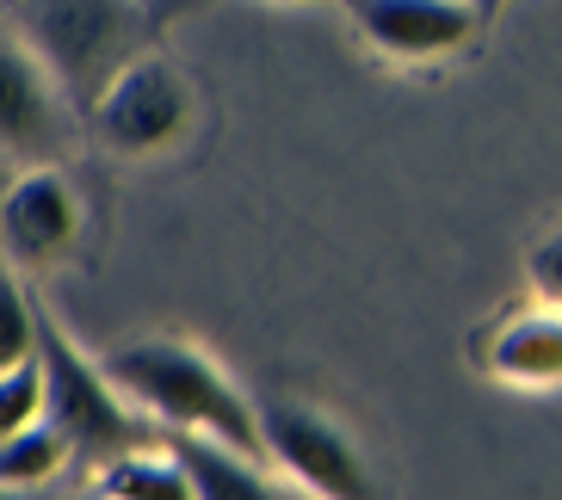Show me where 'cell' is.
Listing matches in <instances>:
<instances>
[{"instance_id":"1","label":"cell","mask_w":562,"mask_h":500,"mask_svg":"<svg viewBox=\"0 0 562 500\" xmlns=\"http://www.w3.org/2000/svg\"><path fill=\"white\" fill-rule=\"evenodd\" d=\"M105 371L161 433H199L241 451H266L260 401L192 340H167V333L131 340V346H117L105 359Z\"/></svg>"},{"instance_id":"2","label":"cell","mask_w":562,"mask_h":500,"mask_svg":"<svg viewBox=\"0 0 562 500\" xmlns=\"http://www.w3.org/2000/svg\"><path fill=\"white\" fill-rule=\"evenodd\" d=\"M7 19L56 75L81 124L117 68L149 50V0H7Z\"/></svg>"},{"instance_id":"3","label":"cell","mask_w":562,"mask_h":500,"mask_svg":"<svg viewBox=\"0 0 562 500\" xmlns=\"http://www.w3.org/2000/svg\"><path fill=\"white\" fill-rule=\"evenodd\" d=\"M87 130L124 161L167 155L199 130V87L167 50H136L87 105Z\"/></svg>"},{"instance_id":"4","label":"cell","mask_w":562,"mask_h":500,"mask_svg":"<svg viewBox=\"0 0 562 500\" xmlns=\"http://www.w3.org/2000/svg\"><path fill=\"white\" fill-rule=\"evenodd\" d=\"M37 365H44V389H50V420L68 433L75 451H93V457H112V451L149 445V433H161L143 408H136L117 377L87 359L50 316H44V333H37Z\"/></svg>"},{"instance_id":"5","label":"cell","mask_w":562,"mask_h":500,"mask_svg":"<svg viewBox=\"0 0 562 500\" xmlns=\"http://www.w3.org/2000/svg\"><path fill=\"white\" fill-rule=\"evenodd\" d=\"M75 124H81V112L68 105L56 75L7 25L0 32V161L13 167L56 161L68 149V136H75Z\"/></svg>"},{"instance_id":"6","label":"cell","mask_w":562,"mask_h":500,"mask_svg":"<svg viewBox=\"0 0 562 500\" xmlns=\"http://www.w3.org/2000/svg\"><path fill=\"white\" fill-rule=\"evenodd\" d=\"M260 427H266V457L279 464V476L291 488L322 495V500L371 495V469H364L359 445H352L322 408H303V401H266Z\"/></svg>"},{"instance_id":"7","label":"cell","mask_w":562,"mask_h":500,"mask_svg":"<svg viewBox=\"0 0 562 500\" xmlns=\"http://www.w3.org/2000/svg\"><path fill=\"white\" fill-rule=\"evenodd\" d=\"M81 241V192L56 161L19 167L0 192V253L19 272H56Z\"/></svg>"},{"instance_id":"8","label":"cell","mask_w":562,"mask_h":500,"mask_svg":"<svg viewBox=\"0 0 562 500\" xmlns=\"http://www.w3.org/2000/svg\"><path fill=\"white\" fill-rule=\"evenodd\" d=\"M347 7L364 44L402 68H432L463 56L488 19V7L476 0H347Z\"/></svg>"},{"instance_id":"9","label":"cell","mask_w":562,"mask_h":500,"mask_svg":"<svg viewBox=\"0 0 562 500\" xmlns=\"http://www.w3.org/2000/svg\"><path fill=\"white\" fill-rule=\"evenodd\" d=\"M470 365L488 384L519 389V396H550V389H562V309L526 291V303H507L495 321L476 328Z\"/></svg>"},{"instance_id":"10","label":"cell","mask_w":562,"mask_h":500,"mask_svg":"<svg viewBox=\"0 0 562 500\" xmlns=\"http://www.w3.org/2000/svg\"><path fill=\"white\" fill-rule=\"evenodd\" d=\"M167 445L180 451L199 500H272V495H284V476L266 464V451H241V445L199 439V433H173Z\"/></svg>"},{"instance_id":"11","label":"cell","mask_w":562,"mask_h":500,"mask_svg":"<svg viewBox=\"0 0 562 500\" xmlns=\"http://www.w3.org/2000/svg\"><path fill=\"white\" fill-rule=\"evenodd\" d=\"M93 495H105V500H199L192 495V476H186V464H180V451L167 445V439H149V445L100 457Z\"/></svg>"},{"instance_id":"12","label":"cell","mask_w":562,"mask_h":500,"mask_svg":"<svg viewBox=\"0 0 562 500\" xmlns=\"http://www.w3.org/2000/svg\"><path fill=\"white\" fill-rule=\"evenodd\" d=\"M68 457H75V445H68V433L56 427L50 414L32 420L25 433L0 439V495H13V488H44L56 482L68 469Z\"/></svg>"},{"instance_id":"13","label":"cell","mask_w":562,"mask_h":500,"mask_svg":"<svg viewBox=\"0 0 562 500\" xmlns=\"http://www.w3.org/2000/svg\"><path fill=\"white\" fill-rule=\"evenodd\" d=\"M37 333H44V309L19 284V266H0V371L37 359Z\"/></svg>"},{"instance_id":"14","label":"cell","mask_w":562,"mask_h":500,"mask_svg":"<svg viewBox=\"0 0 562 500\" xmlns=\"http://www.w3.org/2000/svg\"><path fill=\"white\" fill-rule=\"evenodd\" d=\"M50 414V389H44V365L25 359V365L0 371V439L25 433L32 420Z\"/></svg>"},{"instance_id":"15","label":"cell","mask_w":562,"mask_h":500,"mask_svg":"<svg viewBox=\"0 0 562 500\" xmlns=\"http://www.w3.org/2000/svg\"><path fill=\"white\" fill-rule=\"evenodd\" d=\"M526 291L562 309V223H557V229H544L526 248Z\"/></svg>"},{"instance_id":"16","label":"cell","mask_w":562,"mask_h":500,"mask_svg":"<svg viewBox=\"0 0 562 500\" xmlns=\"http://www.w3.org/2000/svg\"><path fill=\"white\" fill-rule=\"evenodd\" d=\"M279 7H310V0H279Z\"/></svg>"},{"instance_id":"17","label":"cell","mask_w":562,"mask_h":500,"mask_svg":"<svg viewBox=\"0 0 562 500\" xmlns=\"http://www.w3.org/2000/svg\"><path fill=\"white\" fill-rule=\"evenodd\" d=\"M488 7H513V0H488Z\"/></svg>"},{"instance_id":"18","label":"cell","mask_w":562,"mask_h":500,"mask_svg":"<svg viewBox=\"0 0 562 500\" xmlns=\"http://www.w3.org/2000/svg\"><path fill=\"white\" fill-rule=\"evenodd\" d=\"M0 7H7V0H0Z\"/></svg>"}]
</instances>
